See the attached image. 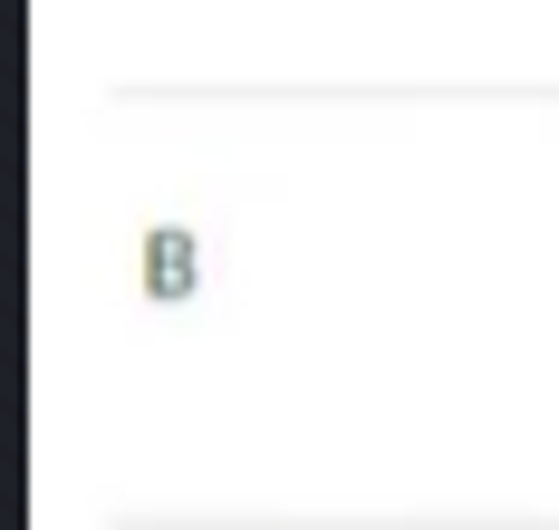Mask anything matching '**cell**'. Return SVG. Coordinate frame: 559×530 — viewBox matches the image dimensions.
Instances as JSON below:
<instances>
[{
	"mask_svg": "<svg viewBox=\"0 0 559 530\" xmlns=\"http://www.w3.org/2000/svg\"><path fill=\"white\" fill-rule=\"evenodd\" d=\"M145 290H155V299H183V290H193V241H183V232H155V241H145Z\"/></svg>",
	"mask_w": 559,
	"mask_h": 530,
	"instance_id": "obj_1",
	"label": "cell"
}]
</instances>
